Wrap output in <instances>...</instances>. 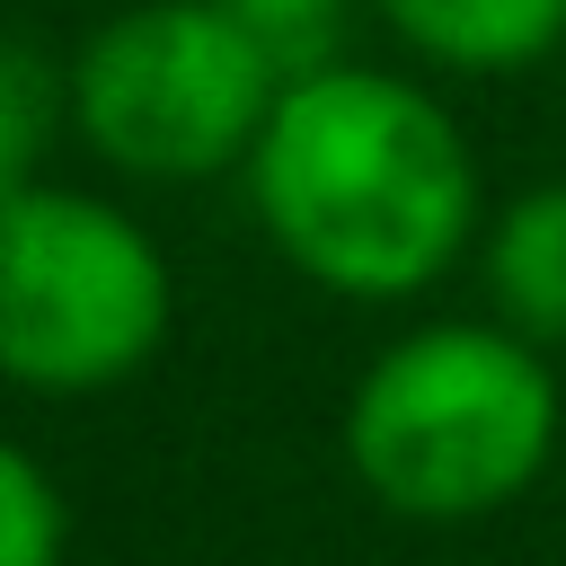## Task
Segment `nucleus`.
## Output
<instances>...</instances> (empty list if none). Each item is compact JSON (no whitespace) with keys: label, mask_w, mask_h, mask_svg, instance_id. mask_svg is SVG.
<instances>
[{"label":"nucleus","mask_w":566,"mask_h":566,"mask_svg":"<svg viewBox=\"0 0 566 566\" xmlns=\"http://www.w3.org/2000/svg\"><path fill=\"white\" fill-rule=\"evenodd\" d=\"M265 248L327 301H416L478 256L486 186L433 80L380 62L292 71L239 159Z\"/></svg>","instance_id":"obj_1"},{"label":"nucleus","mask_w":566,"mask_h":566,"mask_svg":"<svg viewBox=\"0 0 566 566\" xmlns=\"http://www.w3.org/2000/svg\"><path fill=\"white\" fill-rule=\"evenodd\" d=\"M345 469L398 522H486L522 504L566 442L557 371L504 318H424L345 389Z\"/></svg>","instance_id":"obj_2"},{"label":"nucleus","mask_w":566,"mask_h":566,"mask_svg":"<svg viewBox=\"0 0 566 566\" xmlns=\"http://www.w3.org/2000/svg\"><path fill=\"white\" fill-rule=\"evenodd\" d=\"M177 327L168 248L88 186L0 195V380L27 398H106L159 363Z\"/></svg>","instance_id":"obj_3"},{"label":"nucleus","mask_w":566,"mask_h":566,"mask_svg":"<svg viewBox=\"0 0 566 566\" xmlns=\"http://www.w3.org/2000/svg\"><path fill=\"white\" fill-rule=\"evenodd\" d=\"M71 142L133 186L230 177L283 71L221 0H124L71 53Z\"/></svg>","instance_id":"obj_4"},{"label":"nucleus","mask_w":566,"mask_h":566,"mask_svg":"<svg viewBox=\"0 0 566 566\" xmlns=\"http://www.w3.org/2000/svg\"><path fill=\"white\" fill-rule=\"evenodd\" d=\"M389 44L451 80H513L566 53V0H371Z\"/></svg>","instance_id":"obj_5"},{"label":"nucleus","mask_w":566,"mask_h":566,"mask_svg":"<svg viewBox=\"0 0 566 566\" xmlns=\"http://www.w3.org/2000/svg\"><path fill=\"white\" fill-rule=\"evenodd\" d=\"M478 283H486V318H504L539 354H566V177L486 203Z\"/></svg>","instance_id":"obj_6"},{"label":"nucleus","mask_w":566,"mask_h":566,"mask_svg":"<svg viewBox=\"0 0 566 566\" xmlns=\"http://www.w3.org/2000/svg\"><path fill=\"white\" fill-rule=\"evenodd\" d=\"M62 142H71V62L27 35H0V195L35 186Z\"/></svg>","instance_id":"obj_7"},{"label":"nucleus","mask_w":566,"mask_h":566,"mask_svg":"<svg viewBox=\"0 0 566 566\" xmlns=\"http://www.w3.org/2000/svg\"><path fill=\"white\" fill-rule=\"evenodd\" d=\"M62 548H71V504L53 469L0 433V566H62Z\"/></svg>","instance_id":"obj_8"},{"label":"nucleus","mask_w":566,"mask_h":566,"mask_svg":"<svg viewBox=\"0 0 566 566\" xmlns=\"http://www.w3.org/2000/svg\"><path fill=\"white\" fill-rule=\"evenodd\" d=\"M256 44H265V62L292 80V71H318V62H336L345 53V27L371 9V0H221Z\"/></svg>","instance_id":"obj_9"},{"label":"nucleus","mask_w":566,"mask_h":566,"mask_svg":"<svg viewBox=\"0 0 566 566\" xmlns=\"http://www.w3.org/2000/svg\"><path fill=\"white\" fill-rule=\"evenodd\" d=\"M548 478H557V504H566V442H557V469H548Z\"/></svg>","instance_id":"obj_10"}]
</instances>
